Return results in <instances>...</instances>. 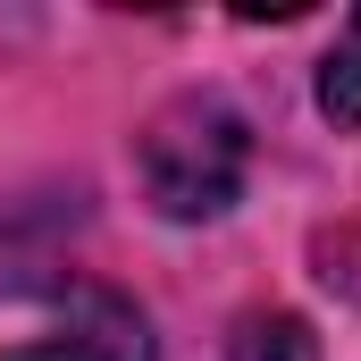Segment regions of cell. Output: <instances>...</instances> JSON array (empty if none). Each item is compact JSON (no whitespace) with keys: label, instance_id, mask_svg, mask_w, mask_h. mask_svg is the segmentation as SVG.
I'll use <instances>...</instances> for the list:
<instances>
[{"label":"cell","instance_id":"6da1fadb","mask_svg":"<svg viewBox=\"0 0 361 361\" xmlns=\"http://www.w3.org/2000/svg\"><path fill=\"white\" fill-rule=\"evenodd\" d=\"M244 160H252L244 118H235L219 92L169 101V109L143 126V143H135V169H143L152 202H160L169 219H219V210L244 193Z\"/></svg>","mask_w":361,"mask_h":361},{"label":"cell","instance_id":"7a4b0ae2","mask_svg":"<svg viewBox=\"0 0 361 361\" xmlns=\"http://www.w3.org/2000/svg\"><path fill=\"white\" fill-rule=\"evenodd\" d=\"M0 361H152V336L126 302H85L68 328H51V336H34Z\"/></svg>","mask_w":361,"mask_h":361},{"label":"cell","instance_id":"3957f363","mask_svg":"<svg viewBox=\"0 0 361 361\" xmlns=\"http://www.w3.org/2000/svg\"><path fill=\"white\" fill-rule=\"evenodd\" d=\"M227 361H319V336H311L294 311H252V319L235 328Z\"/></svg>","mask_w":361,"mask_h":361},{"label":"cell","instance_id":"277c9868","mask_svg":"<svg viewBox=\"0 0 361 361\" xmlns=\"http://www.w3.org/2000/svg\"><path fill=\"white\" fill-rule=\"evenodd\" d=\"M319 109H328L336 126H361V17H345L336 51H328V68H319Z\"/></svg>","mask_w":361,"mask_h":361}]
</instances>
